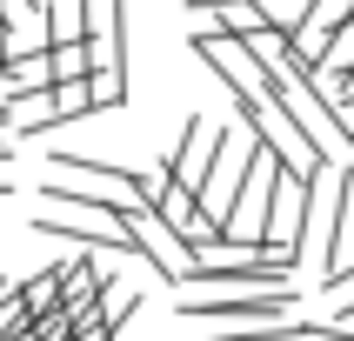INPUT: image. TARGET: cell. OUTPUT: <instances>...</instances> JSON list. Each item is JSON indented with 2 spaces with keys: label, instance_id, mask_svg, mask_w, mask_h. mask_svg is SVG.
<instances>
[{
  "label": "cell",
  "instance_id": "1",
  "mask_svg": "<svg viewBox=\"0 0 354 341\" xmlns=\"http://www.w3.org/2000/svg\"><path fill=\"white\" fill-rule=\"evenodd\" d=\"M348 208H354V167H321L315 194H308V228H301V255L315 248V268L328 275L341 261V234H348Z\"/></svg>",
  "mask_w": 354,
  "mask_h": 341
},
{
  "label": "cell",
  "instance_id": "2",
  "mask_svg": "<svg viewBox=\"0 0 354 341\" xmlns=\"http://www.w3.org/2000/svg\"><path fill=\"white\" fill-rule=\"evenodd\" d=\"M301 288L274 281V288H234V295H187L180 315L187 321H227V328H281Z\"/></svg>",
  "mask_w": 354,
  "mask_h": 341
},
{
  "label": "cell",
  "instance_id": "3",
  "mask_svg": "<svg viewBox=\"0 0 354 341\" xmlns=\"http://www.w3.org/2000/svg\"><path fill=\"white\" fill-rule=\"evenodd\" d=\"M187 47H194V54L214 67V80L227 87V94H268V60L254 54V40H248V34L194 27V34H187Z\"/></svg>",
  "mask_w": 354,
  "mask_h": 341
},
{
  "label": "cell",
  "instance_id": "4",
  "mask_svg": "<svg viewBox=\"0 0 354 341\" xmlns=\"http://www.w3.org/2000/svg\"><path fill=\"white\" fill-rule=\"evenodd\" d=\"M227 134H234V120H214V114H187L180 140L167 147V160H160V174L174 181L180 194H194V201H201V181H207L214 154L227 147Z\"/></svg>",
  "mask_w": 354,
  "mask_h": 341
},
{
  "label": "cell",
  "instance_id": "5",
  "mask_svg": "<svg viewBox=\"0 0 354 341\" xmlns=\"http://www.w3.org/2000/svg\"><path fill=\"white\" fill-rule=\"evenodd\" d=\"M47 201L74 208V214H134L140 208L127 187H74V181H47Z\"/></svg>",
  "mask_w": 354,
  "mask_h": 341
},
{
  "label": "cell",
  "instance_id": "6",
  "mask_svg": "<svg viewBox=\"0 0 354 341\" xmlns=\"http://www.w3.org/2000/svg\"><path fill=\"white\" fill-rule=\"evenodd\" d=\"M335 328H354V288L341 295V308H335Z\"/></svg>",
  "mask_w": 354,
  "mask_h": 341
},
{
  "label": "cell",
  "instance_id": "7",
  "mask_svg": "<svg viewBox=\"0 0 354 341\" xmlns=\"http://www.w3.org/2000/svg\"><path fill=\"white\" fill-rule=\"evenodd\" d=\"M7 160H14V140H7V134H0V167H7Z\"/></svg>",
  "mask_w": 354,
  "mask_h": 341
},
{
  "label": "cell",
  "instance_id": "8",
  "mask_svg": "<svg viewBox=\"0 0 354 341\" xmlns=\"http://www.w3.org/2000/svg\"><path fill=\"white\" fill-rule=\"evenodd\" d=\"M0 194H14V181H7V174H0Z\"/></svg>",
  "mask_w": 354,
  "mask_h": 341
}]
</instances>
